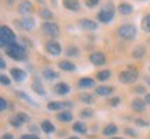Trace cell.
I'll return each instance as SVG.
<instances>
[{
	"label": "cell",
	"mask_w": 150,
	"mask_h": 139,
	"mask_svg": "<svg viewBox=\"0 0 150 139\" xmlns=\"http://www.w3.org/2000/svg\"><path fill=\"white\" fill-rule=\"evenodd\" d=\"M39 16L42 17V18H45V20H50V18L53 17V14H52V11L47 10V9H42V10L39 11Z\"/></svg>",
	"instance_id": "1f68e13d"
},
{
	"label": "cell",
	"mask_w": 150,
	"mask_h": 139,
	"mask_svg": "<svg viewBox=\"0 0 150 139\" xmlns=\"http://www.w3.org/2000/svg\"><path fill=\"white\" fill-rule=\"evenodd\" d=\"M40 128L43 129V132H46V134H52V132H54V125L49 120H45V121H42V124H40Z\"/></svg>",
	"instance_id": "ffe728a7"
},
{
	"label": "cell",
	"mask_w": 150,
	"mask_h": 139,
	"mask_svg": "<svg viewBox=\"0 0 150 139\" xmlns=\"http://www.w3.org/2000/svg\"><path fill=\"white\" fill-rule=\"evenodd\" d=\"M42 31L43 33H46L47 36H52V38H57L60 33L59 27L54 22H45L42 25Z\"/></svg>",
	"instance_id": "8992f818"
},
{
	"label": "cell",
	"mask_w": 150,
	"mask_h": 139,
	"mask_svg": "<svg viewBox=\"0 0 150 139\" xmlns=\"http://www.w3.org/2000/svg\"><path fill=\"white\" fill-rule=\"evenodd\" d=\"M17 116L21 118L22 123H29V116H28V114H25V113H18Z\"/></svg>",
	"instance_id": "e575fe53"
},
{
	"label": "cell",
	"mask_w": 150,
	"mask_h": 139,
	"mask_svg": "<svg viewBox=\"0 0 150 139\" xmlns=\"http://www.w3.org/2000/svg\"><path fill=\"white\" fill-rule=\"evenodd\" d=\"M117 127L114 125V124H108L106 128L103 129V134L106 135V136H112V135H115L117 134Z\"/></svg>",
	"instance_id": "603a6c76"
},
{
	"label": "cell",
	"mask_w": 150,
	"mask_h": 139,
	"mask_svg": "<svg viewBox=\"0 0 150 139\" xmlns=\"http://www.w3.org/2000/svg\"><path fill=\"white\" fill-rule=\"evenodd\" d=\"M68 139H78L76 136H72V138H68Z\"/></svg>",
	"instance_id": "681fc988"
},
{
	"label": "cell",
	"mask_w": 150,
	"mask_h": 139,
	"mask_svg": "<svg viewBox=\"0 0 150 139\" xmlns=\"http://www.w3.org/2000/svg\"><path fill=\"white\" fill-rule=\"evenodd\" d=\"M59 67L61 70H64V71H75V64L74 63H71L68 60H64V61H60L59 63Z\"/></svg>",
	"instance_id": "d6986e66"
},
{
	"label": "cell",
	"mask_w": 150,
	"mask_h": 139,
	"mask_svg": "<svg viewBox=\"0 0 150 139\" xmlns=\"http://www.w3.org/2000/svg\"><path fill=\"white\" fill-rule=\"evenodd\" d=\"M57 120L61 121V123H70L72 120V114H71V111H64L63 110L60 114H57Z\"/></svg>",
	"instance_id": "ac0fdd59"
},
{
	"label": "cell",
	"mask_w": 150,
	"mask_h": 139,
	"mask_svg": "<svg viewBox=\"0 0 150 139\" xmlns=\"http://www.w3.org/2000/svg\"><path fill=\"white\" fill-rule=\"evenodd\" d=\"M21 139H39V138L36 135H24V136H21Z\"/></svg>",
	"instance_id": "60d3db41"
},
{
	"label": "cell",
	"mask_w": 150,
	"mask_h": 139,
	"mask_svg": "<svg viewBox=\"0 0 150 139\" xmlns=\"http://www.w3.org/2000/svg\"><path fill=\"white\" fill-rule=\"evenodd\" d=\"M99 1L100 0H86V6L88 7H95V6L99 4Z\"/></svg>",
	"instance_id": "74e56055"
},
{
	"label": "cell",
	"mask_w": 150,
	"mask_h": 139,
	"mask_svg": "<svg viewBox=\"0 0 150 139\" xmlns=\"http://www.w3.org/2000/svg\"><path fill=\"white\" fill-rule=\"evenodd\" d=\"M43 77H45L46 79H56V78H59V74L54 72V71H52V70L46 68L43 71Z\"/></svg>",
	"instance_id": "484cf974"
},
{
	"label": "cell",
	"mask_w": 150,
	"mask_h": 139,
	"mask_svg": "<svg viewBox=\"0 0 150 139\" xmlns=\"http://www.w3.org/2000/svg\"><path fill=\"white\" fill-rule=\"evenodd\" d=\"M142 28H143V31L150 33V16H146L142 20Z\"/></svg>",
	"instance_id": "f546056e"
},
{
	"label": "cell",
	"mask_w": 150,
	"mask_h": 139,
	"mask_svg": "<svg viewBox=\"0 0 150 139\" xmlns=\"http://www.w3.org/2000/svg\"><path fill=\"white\" fill-rule=\"evenodd\" d=\"M54 92L57 93V95H67L68 92H70V86L67 85V84H64V82H60V84H57V85L54 86Z\"/></svg>",
	"instance_id": "4fadbf2b"
},
{
	"label": "cell",
	"mask_w": 150,
	"mask_h": 139,
	"mask_svg": "<svg viewBox=\"0 0 150 139\" xmlns=\"http://www.w3.org/2000/svg\"><path fill=\"white\" fill-rule=\"evenodd\" d=\"M1 139H14V136L11 134H6V135H3V138Z\"/></svg>",
	"instance_id": "ee69618b"
},
{
	"label": "cell",
	"mask_w": 150,
	"mask_h": 139,
	"mask_svg": "<svg viewBox=\"0 0 150 139\" xmlns=\"http://www.w3.org/2000/svg\"><path fill=\"white\" fill-rule=\"evenodd\" d=\"M46 50H47V53H50L52 56H59L61 53V46H60L57 42H47L46 43Z\"/></svg>",
	"instance_id": "52a82bcc"
},
{
	"label": "cell",
	"mask_w": 150,
	"mask_h": 139,
	"mask_svg": "<svg viewBox=\"0 0 150 139\" xmlns=\"http://www.w3.org/2000/svg\"><path fill=\"white\" fill-rule=\"evenodd\" d=\"M63 4L65 9H68L71 11L79 10V0H63Z\"/></svg>",
	"instance_id": "7c38bea8"
},
{
	"label": "cell",
	"mask_w": 150,
	"mask_h": 139,
	"mask_svg": "<svg viewBox=\"0 0 150 139\" xmlns=\"http://www.w3.org/2000/svg\"><path fill=\"white\" fill-rule=\"evenodd\" d=\"M132 109H134L135 111H138V113L145 111V109H146V102L140 100V99H135L134 102H132Z\"/></svg>",
	"instance_id": "5bb4252c"
},
{
	"label": "cell",
	"mask_w": 150,
	"mask_h": 139,
	"mask_svg": "<svg viewBox=\"0 0 150 139\" xmlns=\"http://www.w3.org/2000/svg\"><path fill=\"white\" fill-rule=\"evenodd\" d=\"M6 53H7L8 57H11V59L16 60V61H22V60L27 59V52H25V49L22 48L21 45H18L17 42L6 49Z\"/></svg>",
	"instance_id": "7a4b0ae2"
},
{
	"label": "cell",
	"mask_w": 150,
	"mask_h": 139,
	"mask_svg": "<svg viewBox=\"0 0 150 139\" xmlns=\"http://www.w3.org/2000/svg\"><path fill=\"white\" fill-rule=\"evenodd\" d=\"M111 139H124V138H111Z\"/></svg>",
	"instance_id": "816d5d0a"
},
{
	"label": "cell",
	"mask_w": 150,
	"mask_h": 139,
	"mask_svg": "<svg viewBox=\"0 0 150 139\" xmlns=\"http://www.w3.org/2000/svg\"><path fill=\"white\" fill-rule=\"evenodd\" d=\"M96 93L99 96H108L112 93V88L111 86H97Z\"/></svg>",
	"instance_id": "2e32d148"
},
{
	"label": "cell",
	"mask_w": 150,
	"mask_h": 139,
	"mask_svg": "<svg viewBox=\"0 0 150 139\" xmlns=\"http://www.w3.org/2000/svg\"><path fill=\"white\" fill-rule=\"evenodd\" d=\"M14 43H16V35H14V32L8 27L1 25V28H0V45H1V48L7 49L8 46L14 45Z\"/></svg>",
	"instance_id": "6da1fadb"
},
{
	"label": "cell",
	"mask_w": 150,
	"mask_h": 139,
	"mask_svg": "<svg viewBox=\"0 0 150 139\" xmlns=\"http://www.w3.org/2000/svg\"><path fill=\"white\" fill-rule=\"evenodd\" d=\"M145 102H146V104H149V106H150V93H149V95H146Z\"/></svg>",
	"instance_id": "f6af8a7d"
},
{
	"label": "cell",
	"mask_w": 150,
	"mask_h": 139,
	"mask_svg": "<svg viewBox=\"0 0 150 139\" xmlns=\"http://www.w3.org/2000/svg\"><path fill=\"white\" fill-rule=\"evenodd\" d=\"M6 1H7V3H10V4H11V3H13L14 0H6Z\"/></svg>",
	"instance_id": "c3c4849f"
},
{
	"label": "cell",
	"mask_w": 150,
	"mask_h": 139,
	"mask_svg": "<svg viewBox=\"0 0 150 139\" xmlns=\"http://www.w3.org/2000/svg\"><path fill=\"white\" fill-rule=\"evenodd\" d=\"M32 89L36 92L38 95H45V89H43V86L40 85L39 81H35V82L32 84Z\"/></svg>",
	"instance_id": "83f0119b"
},
{
	"label": "cell",
	"mask_w": 150,
	"mask_h": 139,
	"mask_svg": "<svg viewBox=\"0 0 150 139\" xmlns=\"http://www.w3.org/2000/svg\"><path fill=\"white\" fill-rule=\"evenodd\" d=\"M110 75H111V72L108 71V70H103V71H99L97 72V79L99 81H107L108 78H110Z\"/></svg>",
	"instance_id": "d4e9b609"
},
{
	"label": "cell",
	"mask_w": 150,
	"mask_h": 139,
	"mask_svg": "<svg viewBox=\"0 0 150 139\" xmlns=\"http://www.w3.org/2000/svg\"><path fill=\"white\" fill-rule=\"evenodd\" d=\"M7 107H8V103L6 102V99L1 97V99H0V110H1V111H4Z\"/></svg>",
	"instance_id": "d590c367"
},
{
	"label": "cell",
	"mask_w": 150,
	"mask_h": 139,
	"mask_svg": "<svg viewBox=\"0 0 150 139\" xmlns=\"http://www.w3.org/2000/svg\"><path fill=\"white\" fill-rule=\"evenodd\" d=\"M136 79H138V71L135 68L124 70L120 74V81L122 84H134Z\"/></svg>",
	"instance_id": "5b68a950"
},
{
	"label": "cell",
	"mask_w": 150,
	"mask_h": 139,
	"mask_svg": "<svg viewBox=\"0 0 150 139\" xmlns=\"http://www.w3.org/2000/svg\"><path fill=\"white\" fill-rule=\"evenodd\" d=\"M120 102H121V100H120V97H112V99H110V106H118V104H120Z\"/></svg>",
	"instance_id": "8d00e7d4"
},
{
	"label": "cell",
	"mask_w": 150,
	"mask_h": 139,
	"mask_svg": "<svg viewBox=\"0 0 150 139\" xmlns=\"http://www.w3.org/2000/svg\"><path fill=\"white\" fill-rule=\"evenodd\" d=\"M68 54H76V49H74V50L70 49V50H68Z\"/></svg>",
	"instance_id": "7dc6e473"
},
{
	"label": "cell",
	"mask_w": 150,
	"mask_h": 139,
	"mask_svg": "<svg viewBox=\"0 0 150 139\" xmlns=\"http://www.w3.org/2000/svg\"><path fill=\"white\" fill-rule=\"evenodd\" d=\"M10 124L13 125V127H16V128H20V127H21V125H22L24 123L21 121V118H20V117H18V116L16 114L14 117H11V118H10Z\"/></svg>",
	"instance_id": "f1b7e54d"
},
{
	"label": "cell",
	"mask_w": 150,
	"mask_h": 139,
	"mask_svg": "<svg viewBox=\"0 0 150 139\" xmlns=\"http://www.w3.org/2000/svg\"><path fill=\"white\" fill-rule=\"evenodd\" d=\"M78 85L81 88H83V89H88V88H92V86L95 85V81L92 79V78H89V77H86V78H81Z\"/></svg>",
	"instance_id": "e0dca14e"
},
{
	"label": "cell",
	"mask_w": 150,
	"mask_h": 139,
	"mask_svg": "<svg viewBox=\"0 0 150 139\" xmlns=\"http://www.w3.org/2000/svg\"><path fill=\"white\" fill-rule=\"evenodd\" d=\"M125 134H127V135H132V136H136V134H135V132L131 128H127V129H125Z\"/></svg>",
	"instance_id": "7bdbcfd3"
},
{
	"label": "cell",
	"mask_w": 150,
	"mask_h": 139,
	"mask_svg": "<svg viewBox=\"0 0 150 139\" xmlns=\"http://www.w3.org/2000/svg\"><path fill=\"white\" fill-rule=\"evenodd\" d=\"M0 79H1V84H3V85H10V78H8V77L1 75V77H0Z\"/></svg>",
	"instance_id": "f35d334b"
},
{
	"label": "cell",
	"mask_w": 150,
	"mask_h": 139,
	"mask_svg": "<svg viewBox=\"0 0 150 139\" xmlns=\"http://www.w3.org/2000/svg\"><path fill=\"white\" fill-rule=\"evenodd\" d=\"M89 59H91L92 64H95V65H103L106 63V56L103 53H100V52H96V53L91 54Z\"/></svg>",
	"instance_id": "9c48e42d"
},
{
	"label": "cell",
	"mask_w": 150,
	"mask_h": 139,
	"mask_svg": "<svg viewBox=\"0 0 150 139\" xmlns=\"http://www.w3.org/2000/svg\"><path fill=\"white\" fill-rule=\"evenodd\" d=\"M0 67H1V70L6 68V63H4V60L3 59H1V61H0Z\"/></svg>",
	"instance_id": "bcb514c9"
},
{
	"label": "cell",
	"mask_w": 150,
	"mask_h": 139,
	"mask_svg": "<svg viewBox=\"0 0 150 139\" xmlns=\"http://www.w3.org/2000/svg\"><path fill=\"white\" fill-rule=\"evenodd\" d=\"M17 96H18V97H22V99H25V100H28V102H29V103H32V104H35V103H33V100H32V99H31V97L28 96L27 93H24V92L18 91V92H17Z\"/></svg>",
	"instance_id": "d6a6232c"
},
{
	"label": "cell",
	"mask_w": 150,
	"mask_h": 139,
	"mask_svg": "<svg viewBox=\"0 0 150 139\" xmlns=\"http://www.w3.org/2000/svg\"><path fill=\"white\" fill-rule=\"evenodd\" d=\"M81 27L83 28V29H86V31H95L97 28V24L95 21H92V20H88V18H85V20H81Z\"/></svg>",
	"instance_id": "8fae6325"
},
{
	"label": "cell",
	"mask_w": 150,
	"mask_h": 139,
	"mask_svg": "<svg viewBox=\"0 0 150 139\" xmlns=\"http://www.w3.org/2000/svg\"><path fill=\"white\" fill-rule=\"evenodd\" d=\"M79 99L82 100V102L88 103V104H92V103H93V100H95V97L92 96V95H89V93H83V95H81Z\"/></svg>",
	"instance_id": "4dcf8cb0"
},
{
	"label": "cell",
	"mask_w": 150,
	"mask_h": 139,
	"mask_svg": "<svg viewBox=\"0 0 150 139\" xmlns=\"http://www.w3.org/2000/svg\"><path fill=\"white\" fill-rule=\"evenodd\" d=\"M33 10V7H32V3H29V1H21L20 3V6H18V11H20V14H22V16H25L27 17L28 14H31Z\"/></svg>",
	"instance_id": "ba28073f"
},
{
	"label": "cell",
	"mask_w": 150,
	"mask_h": 139,
	"mask_svg": "<svg viewBox=\"0 0 150 139\" xmlns=\"http://www.w3.org/2000/svg\"><path fill=\"white\" fill-rule=\"evenodd\" d=\"M118 11L121 14H124V16H128V14L132 13V6L128 4V3H122V4L118 6Z\"/></svg>",
	"instance_id": "44dd1931"
},
{
	"label": "cell",
	"mask_w": 150,
	"mask_h": 139,
	"mask_svg": "<svg viewBox=\"0 0 150 139\" xmlns=\"http://www.w3.org/2000/svg\"><path fill=\"white\" fill-rule=\"evenodd\" d=\"M21 22H22V29H25V31H31V29H33L35 21H33L32 17H28L27 16Z\"/></svg>",
	"instance_id": "9a60e30c"
},
{
	"label": "cell",
	"mask_w": 150,
	"mask_h": 139,
	"mask_svg": "<svg viewBox=\"0 0 150 139\" xmlns=\"http://www.w3.org/2000/svg\"><path fill=\"white\" fill-rule=\"evenodd\" d=\"M72 129H74L75 132H79V134H86V131H88L86 125L83 123H81V121H76V123H74V125H72Z\"/></svg>",
	"instance_id": "7402d4cb"
},
{
	"label": "cell",
	"mask_w": 150,
	"mask_h": 139,
	"mask_svg": "<svg viewBox=\"0 0 150 139\" xmlns=\"http://www.w3.org/2000/svg\"><path fill=\"white\" fill-rule=\"evenodd\" d=\"M92 114H93V111H92L91 109H85V110L81 111V117L82 118H89V117H92Z\"/></svg>",
	"instance_id": "836d02e7"
},
{
	"label": "cell",
	"mask_w": 150,
	"mask_h": 139,
	"mask_svg": "<svg viewBox=\"0 0 150 139\" xmlns=\"http://www.w3.org/2000/svg\"><path fill=\"white\" fill-rule=\"evenodd\" d=\"M11 77L17 82H22V81H25V78H27V74L20 68H11Z\"/></svg>",
	"instance_id": "30bf717a"
},
{
	"label": "cell",
	"mask_w": 150,
	"mask_h": 139,
	"mask_svg": "<svg viewBox=\"0 0 150 139\" xmlns=\"http://www.w3.org/2000/svg\"><path fill=\"white\" fill-rule=\"evenodd\" d=\"M134 91H135V93H145V88L143 86H136Z\"/></svg>",
	"instance_id": "ab89813d"
},
{
	"label": "cell",
	"mask_w": 150,
	"mask_h": 139,
	"mask_svg": "<svg viewBox=\"0 0 150 139\" xmlns=\"http://www.w3.org/2000/svg\"><path fill=\"white\" fill-rule=\"evenodd\" d=\"M38 1H40V3H45V0H38Z\"/></svg>",
	"instance_id": "f907efd6"
},
{
	"label": "cell",
	"mask_w": 150,
	"mask_h": 139,
	"mask_svg": "<svg viewBox=\"0 0 150 139\" xmlns=\"http://www.w3.org/2000/svg\"><path fill=\"white\" fill-rule=\"evenodd\" d=\"M64 103L61 102H50L47 104V109L52 110V111H57V110H64Z\"/></svg>",
	"instance_id": "cb8c5ba5"
},
{
	"label": "cell",
	"mask_w": 150,
	"mask_h": 139,
	"mask_svg": "<svg viewBox=\"0 0 150 139\" xmlns=\"http://www.w3.org/2000/svg\"><path fill=\"white\" fill-rule=\"evenodd\" d=\"M118 35L122 38V39L132 40V39L136 36V28H135V25H131V24L121 25V27L118 28Z\"/></svg>",
	"instance_id": "277c9868"
},
{
	"label": "cell",
	"mask_w": 150,
	"mask_h": 139,
	"mask_svg": "<svg viewBox=\"0 0 150 139\" xmlns=\"http://www.w3.org/2000/svg\"><path fill=\"white\" fill-rule=\"evenodd\" d=\"M136 124L138 125H142V127H147L149 124L146 123V121H143V120H136Z\"/></svg>",
	"instance_id": "b9f144b4"
},
{
	"label": "cell",
	"mask_w": 150,
	"mask_h": 139,
	"mask_svg": "<svg viewBox=\"0 0 150 139\" xmlns=\"http://www.w3.org/2000/svg\"><path fill=\"white\" fill-rule=\"evenodd\" d=\"M132 56H134V59H142V57L145 56V48H143V46H138V48L134 50Z\"/></svg>",
	"instance_id": "4316f807"
},
{
	"label": "cell",
	"mask_w": 150,
	"mask_h": 139,
	"mask_svg": "<svg viewBox=\"0 0 150 139\" xmlns=\"http://www.w3.org/2000/svg\"><path fill=\"white\" fill-rule=\"evenodd\" d=\"M112 17H114V6H112L111 3H107L102 10L99 11V14H97L99 21L104 22V24H107V22L111 21Z\"/></svg>",
	"instance_id": "3957f363"
}]
</instances>
